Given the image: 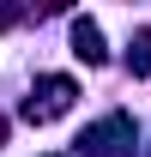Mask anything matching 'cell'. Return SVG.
Instances as JSON below:
<instances>
[{"instance_id":"obj_3","label":"cell","mask_w":151,"mask_h":157,"mask_svg":"<svg viewBox=\"0 0 151 157\" xmlns=\"http://www.w3.org/2000/svg\"><path fill=\"white\" fill-rule=\"evenodd\" d=\"M127 67H133L139 78L151 73V30H139V36H133V48H127Z\"/></svg>"},{"instance_id":"obj_1","label":"cell","mask_w":151,"mask_h":157,"mask_svg":"<svg viewBox=\"0 0 151 157\" xmlns=\"http://www.w3.org/2000/svg\"><path fill=\"white\" fill-rule=\"evenodd\" d=\"M73 97H79L73 78H42L37 97L24 103V115H30V121H55V115H67V109H73Z\"/></svg>"},{"instance_id":"obj_5","label":"cell","mask_w":151,"mask_h":157,"mask_svg":"<svg viewBox=\"0 0 151 157\" xmlns=\"http://www.w3.org/2000/svg\"><path fill=\"white\" fill-rule=\"evenodd\" d=\"M0 139H6V121H0Z\"/></svg>"},{"instance_id":"obj_2","label":"cell","mask_w":151,"mask_h":157,"mask_svg":"<svg viewBox=\"0 0 151 157\" xmlns=\"http://www.w3.org/2000/svg\"><path fill=\"white\" fill-rule=\"evenodd\" d=\"M73 55L85 60V67H103V55H109V48H103V30H97L91 18H79V24H73Z\"/></svg>"},{"instance_id":"obj_4","label":"cell","mask_w":151,"mask_h":157,"mask_svg":"<svg viewBox=\"0 0 151 157\" xmlns=\"http://www.w3.org/2000/svg\"><path fill=\"white\" fill-rule=\"evenodd\" d=\"M6 24H12V6H0V30H6Z\"/></svg>"}]
</instances>
